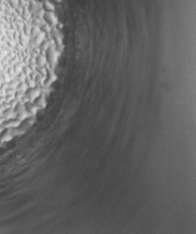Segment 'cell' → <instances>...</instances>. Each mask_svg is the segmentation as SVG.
Here are the masks:
<instances>
[{"mask_svg":"<svg viewBox=\"0 0 196 234\" xmlns=\"http://www.w3.org/2000/svg\"><path fill=\"white\" fill-rule=\"evenodd\" d=\"M21 124H22L21 121H19L17 118H14V119L4 121V123L2 124V125L5 128V129H9V128H18V126L21 125Z\"/></svg>","mask_w":196,"mask_h":234,"instance_id":"obj_1","label":"cell"},{"mask_svg":"<svg viewBox=\"0 0 196 234\" xmlns=\"http://www.w3.org/2000/svg\"><path fill=\"white\" fill-rule=\"evenodd\" d=\"M14 137L11 135L10 131L9 129H5L1 134H0V144L6 143V142H8L12 140V139Z\"/></svg>","mask_w":196,"mask_h":234,"instance_id":"obj_2","label":"cell"},{"mask_svg":"<svg viewBox=\"0 0 196 234\" xmlns=\"http://www.w3.org/2000/svg\"><path fill=\"white\" fill-rule=\"evenodd\" d=\"M2 116L4 117L5 121H7V120H10V119H14V118H16V116H17V113L14 111V109L8 108V109L5 110V111H3V114H2Z\"/></svg>","mask_w":196,"mask_h":234,"instance_id":"obj_3","label":"cell"},{"mask_svg":"<svg viewBox=\"0 0 196 234\" xmlns=\"http://www.w3.org/2000/svg\"><path fill=\"white\" fill-rule=\"evenodd\" d=\"M25 107H26V110L32 115H36L37 111L40 110V108L36 104L34 101V102H31V101H30V102H27L26 104H25Z\"/></svg>","mask_w":196,"mask_h":234,"instance_id":"obj_4","label":"cell"},{"mask_svg":"<svg viewBox=\"0 0 196 234\" xmlns=\"http://www.w3.org/2000/svg\"><path fill=\"white\" fill-rule=\"evenodd\" d=\"M36 104L39 107L40 109H45L47 107V100H46V96L44 94H41L38 98L34 100Z\"/></svg>","mask_w":196,"mask_h":234,"instance_id":"obj_5","label":"cell"},{"mask_svg":"<svg viewBox=\"0 0 196 234\" xmlns=\"http://www.w3.org/2000/svg\"><path fill=\"white\" fill-rule=\"evenodd\" d=\"M30 116H32V114L29 113V111L27 110H24L22 111H21V113H17V116H16V118L19 120V121H21V122H23L25 121L27 118H29Z\"/></svg>","mask_w":196,"mask_h":234,"instance_id":"obj_6","label":"cell"},{"mask_svg":"<svg viewBox=\"0 0 196 234\" xmlns=\"http://www.w3.org/2000/svg\"><path fill=\"white\" fill-rule=\"evenodd\" d=\"M24 110H26V107H25V103L23 102V101H22V100L18 101V104H17V106H16V108L14 109V111H16L17 113H21V111H24Z\"/></svg>","mask_w":196,"mask_h":234,"instance_id":"obj_7","label":"cell"},{"mask_svg":"<svg viewBox=\"0 0 196 234\" xmlns=\"http://www.w3.org/2000/svg\"><path fill=\"white\" fill-rule=\"evenodd\" d=\"M17 104H18V100L14 99V100H12V101L9 102V107H10L11 109H15V108H16Z\"/></svg>","mask_w":196,"mask_h":234,"instance_id":"obj_8","label":"cell"},{"mask_svg":"<svg viewBox=\"0 0 196 234\" xmlns=\"http://www.w3.org/2000/svg\"><path fill=\"white\" fill-rule=\"evenodd\" d=\"M4 121H5L4 117H3L2 115H0V125H2V124L4 123Z\"/></svg>","mask_w":196,"mask_h":234,"instance_id":"obj_9","label":"cell"},{"mask_svg":"<svg viewBox=\"0 0 196 234\" xmlns=\"http://www.w3.org/2000/svg\"><path fill=\"white\" fill-rule=\"evenodd\" d=\"M4 130H5V128H4V126H3L2 125H0V134H1Z\"/></svg>","mask_w":196,"mask_h":234,"instance_id":"obj_10","label":"cell"}]
</instances>
